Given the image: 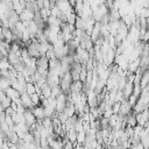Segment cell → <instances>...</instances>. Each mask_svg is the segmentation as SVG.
<instances>
[{"mask_svg": "<svg viewBox=\"0 0 149 149\" xmlns=\"http://www.w3.org/2000/svg\"><path fill=\"white\" fill-rule=\"evenodd\" d=\"M141 41H143L144 43H147V42H149V29L147 28V30H146V33L143 34V36L141 37Z\"/></svg>", "mask_w": 149, "mask_h": 149, "instance_id": "12", "label": "cell"}, {"mask_svg": "<svg viewBox=\"0 0 149 149\" xmlns=\"http://www.w3.org/2000/svg\"><path fill=\"white\" fill-rule=\"evenodd\" d=\"M137 99H139L137 97H135L134 94H130V95L128 97V102H129V105H130V106L133 107V106H134V105L136 104V101H137Z\"/></svg>", "mask_w": 149, "mask_h": 149, "instance_id": "11", "label": "cell"}, {"mask_svg": "<svg viewBox=\"0 0 149 149\" xmlns=\"http://www.w3.org/2000/svg\"><path fill=\"white\" fill-rule=\"evenodd\" d=\"M85 130H80V132H77V142L78 143H84L85 141Z\"/></svg>", "mask_w": 149, "mask_h": 149, "instance_id": "10", "label": "cell"}, {"mask_svg": "<svg viewBox=\"0 0 149 149\" xmlns=\"http://www.w3.org/2000/svg\"><path fill=\"white\" fill-rule=\"evenodd\" d=\"M50 15H52V16H55V17H61L63 14H62L61 9L55 5V6L50 7Z\"/></svg>", "mask_w": 149, "mask_h": 149, "instance_id": "7", "label": "cell"}, {"mask_svg": "<svg viewBox=\"0 0 149 149\" xmlns=\"http://www.w3.org/2000/svg\"><path fill=\"white\" fill-rule=\"evenodd\" d=\"M19 16H20V20H21V21H33V19H34V13L24 8V9L19 14Z\"/></svg>", "mask_w": 149, "mask_h": 149, "instance_id": "4", "label": "cell"}, {"mask_svg": "<svg viewBox=\"0 0 149 149\" xmlns=\"http://www.w3.org/2000/svg\"><path fill=\"white\" fill-rule=\"evenodd\" d=\"M23 116H24V123L30 128L33 125H35L36 122V118L35 115L33 114V112L30 109H26L24 113H23Z\"/></svg>", "mask_w": 149, "mask_h": 149, "instance_id": "1", "label": "cell"}, {"mask_svg": "<svg viewBox=\"0 0 149 149\" xmlns=\"http://www.w3.org/2000/svg\"><path fill=\"white\" fill-rule=\"evenodd\" d=\"M5 93L7 94V97L10 98V100H17V99L20 98V92H19L17 90L13 88L12 86L7 87V88L5 90Z\"/></svg>", "mask_w": 149, "mask_h": 149, "instance_id": "3", "label": "cell"}, {"mask_svg": "<svg viewBox=\"0 0 149 149\" xmlns=\"http://www.w3.org/2000/svg\"><path fill=\"white\" fill-rule=\"evenodd\" d=\"M24 91H26L29 95H30V94H33V93H35V92H36L35 84H34V83H31V81L27 83V84H26V88H24Z\"/></svg>", "mask_w": 149, "mask_h": 149, "instance_id": "8", "label": "cell"}, {"mask_svg": "<svg viewBox=\"0 0 149 149\" xmlns=\"http://www.w3.org/2000/svg\"><path fill=\"white\" fill-rule=\"evenodd\" d=\"M30 99H31V101H33V104H34L35 106H37V105L41 104V97H40V94H37L36 92L33 93V94H30Z\"/></svg>", "mask_w": 149, "mask_h": 149, "instance_id": "9", "label": "cell"}, {"mask_svg": "<svg viewBox=\"0 0 149 149\" xmlns=\"http://www.w3.org/2000/svg\"><path fill=\"white\" fill-rule=\"evenodd\" d=\"M30 111H31V112H33V114L35 115L36 120H42V119L45 116V115H44V107H43V106H41V105L34 106Z\"/></svg>", "mask_w": 149, "mask_h": 149, "instance_id": "2", "label": "cell"}, {"mask_svg": "<svg viewBox=\"0 0 149 149\" xmlns=\"http://www.w3.org/2000/svg\"><path fill=\"white\" fill-rule=\"evenodd\" d=\"M132 92H133V83L127 81V83H126V85H125V86H123V88H122L123 97L128 99V97L132 94Z\"/></svg>", "mask_w": 149, "mask_h": 149, "instance_id": "6", "label": "cell"}, {"mask_svg": "<svg viewBox=\"0 0 149 149\" xmlns=\"http://www.w3.org/2000/svg\"><path fill=\"white\" fill-rule=\"evenodd\" d=\"M40 90H41V95H43L44 98H49L51 95V86L45 81L43 83L41 86H40Z\"/></svg>", "mask_w": 149, "mask_h": 149, "instance_id": "5", "label": "cell"}]
</instances>
